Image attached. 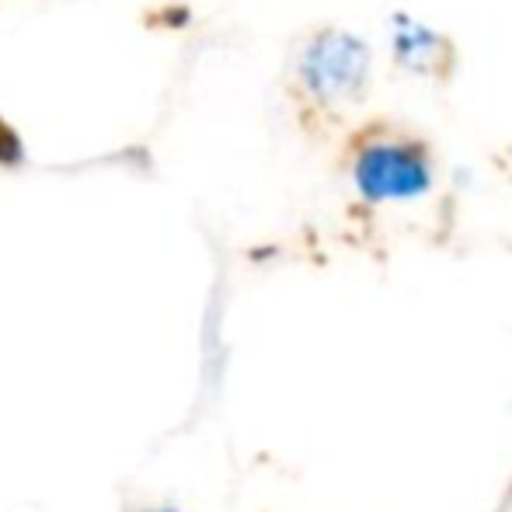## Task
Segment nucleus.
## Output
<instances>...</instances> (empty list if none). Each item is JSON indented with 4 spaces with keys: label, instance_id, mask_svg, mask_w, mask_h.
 <instances>
[{
    "label": "nucleus",
    "instance_id": "obj_1",
    "mask_svg": "<svg viewBox=\"0 0 512 512\" xmlns=\"http://www.w3.org/2000/svg\"><path fill=\"white\" fill-rule=\"evenodd\" d=\"M300 88L314 102L338 105L359 98L370 77V53L349 32H317L297 60Z\"/></svg>",
    "mask_w": 512,
    "mask_h": 512
},
{
    "label": "nucleus",
    "instance_id": "obj_3",
    "mask_svg": "<svg viewBox=\"0 0 512 512\" xmlns=\"http://www.w3.org/2000/svg\"><path fill=\"white\" fill-rule=\"evenodd\" d=\"M439 46H443L439 35L422 25H415V21H401L398 32H394V49H398V60L405 63V67L432 70L436 67Z\"/></svg>",
    "mask_w": 512,
    "mask_h": 512
},
{
    "label": "nucleus",
    "instance_id": "obj_2",
    "mask_svg": "<svg viewBox=\"0 0 512 512\" xmlns=\"http://www.w3.org/2000/svg\"><path fill=\"white\" fill-rule=\"evenodd\" d=\"M352 178L366 203H405L432 189V164L418 143L377 140L359 147Z\"/></svg>",
    "mask_w": 512,
    "mask_h": 512
},
{
    "label": "nucleus",
    "instance_id": "obj_4",
    "mask_svg": "<svg viewBox=\"0 0 512 512\" xmlns=\"http://www.w3.org/2000/svg\"><path fill=\"white\" fill-rule=\"evenodd\" d=\"M150 512H178V509H171V506H164V509H150Z\"/></svg>",
    "mask_w": 512,
    "mask_h": 512
}]
</instances>
